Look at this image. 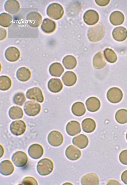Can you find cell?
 <instances>
[{
	"label": "cell",
	"mask_w": 127,
	"mask_h": 185,
	"mask_svg": "<svg viewBox=\"0 0 127 185\" xmlns=\"http://www.w3.org/2000/svg\"><path fill=\"white\" fill-rule=\"evenodd\" d=\"M23 108L26 115L30 116H34L40 112L41 106L37 103L28 101L25 103Z\"/></svg>",
	"instance_id": "obj_4"
},
{
	"label": "cell",
	"mask_w": 127,
	"mask_h": 185,
	"mask_svg": "<svg viewBox=\"0 0 127 185\" xmlns=\"http://www.w3.org/2000/svg\"><path fill=\"white\" fill-rule=\"evenodd\" d=\"M47 15L51 18L58 20L62 17L64 10L62 6L60 4L53 3L49 5L46 9Z\"/></svg>",
	"instance_id": "obj_3"
},
{
	"label": "cell",
	"mask_w": 127,
	"mask_h": 185,
	"mask_svg": "<svg viewBox=\"0 0 127 185\" xmlns=\"http://www.w3.org/2000/svg\"><path fill=\"white\" fill-rule=\"evenodd\" d=\"M126 139L127 140V133H126Z\"/></svg>",
	"instance_id": "obj_44"
},
{
	"label": "cell",
	"mask_w": 127,
	"mask_h": 185,
	"mask_svg": "<svg viewBox=\"0 0 127 185\" xmlns=\"http://www.w3.org/2000/svg\"><path fill=\"white\" fill-rule=\"evenodd\" d=\"M64 68L60 63L55 62L51 64L49 68V72L51 75L55 77H59L64 72Z\"/></svg>",
	"instance_id": "obj_29"
},
{
	"label": "cell",
	"mask_w": 127,
	"mask_h": 185,
	"mask_svg": "<svg viewBox=\"0 0 127 185\" xmlns=\"http://www.w3.org/2000/svg\"><path fill=\"white\" fill-rule=\"evenodd\" d=\"M116 121L118 123L124 124L127 122V110L124 109H120L115 115Z\"/></svg>",
	"instance_id": "obj_34"
},
{
	"label": "cell",
	"mask_w": 127,
	"mask_h": 185,
	"mask_svg": "<svg viewBox=\"0 0 127 185\" xmlns=\"http://www.w3.org/2000/svg\"><path fill=\"white\" fill-rule=\"evenodd\" d=\"M12 84L10 79L6 76L3 75L0 77V89L5 91L10 89Z\"/></svg>",
	"instance_id": "obj_35"
},
{
	"label": "cell",
	"mask_w": 127,
	"mask_h": 185,
	"mask_svg": "<svg viewBox=\"0 0 127 185\" xmlns=\"http://www.w3.org/2000/svg\"><path fill=\"white\" fill-rule=\"evenodd\" d=\"M105 33L104 26L101 23H99L89 29L88 37L90 41L96 42L101 40L103 38Z\"/></svg>",
	"instance_id": "obj_1"
},
{
	"label": "cell",
	"mask_w": 127,
	"mask_h": 185,
	"mask_svg": "<svg viewBox=\"0 0 127 185\" xmlns=\"http://www.w3.org/2000/svg\"><path fill=\"white\" fill-rule=\"evenodd\" d=\"M83 185H97L99 183V180L97 176L94 173H90L84 176L81 180Z\"/></svg>",
	"instance_id": "obj_17"
},
{
	"label": "cell",
	"mask_w": 127,
	"mask_h": 185,
	"mask_svg": "<svg viewBox=\"0 0 127 185\" xmlns=\"http://www.w3.org/2000/svg\"><path fill=\"white\" fill-rule=\"evenodd\" d=\"M62 63L66 69H71L75 67L77 65V61L74 56L72 55H68L64 58Z\"/></svg>",
	"instance_id": "obj_31"
},
{
	"label": "cell",
	"mask_w": 127,
	"mask_h": 185,
	"mask_svg": "<svg viewBox=\"0 0 127 185\" xmlns=\"http://www.w3.org/2000/svg\"><path fill=\"white\" fill-rule=\"evenodd\" d=\"M0 40H2L5 38L7 33L6 30L4 28L0 27Z\"/></svg>",
	"instance_id": "obj_41"
},
{
	"label": "cell",
	"mask_w": 127,
	"mask_h": 185,
	"mask_svg": "<svg viewBox=\"0 0 127 185\" xmlns=\"http://www.w3.org/2000/svg\"><path fill=\"white\" fill-rule=\"evenodd\" d=\"M65 153L67 158L72 161L77 160L80 157L81 155V151L72 145H70L67 148Z\"/></svg>",
	"instance_id": "obj_14"
},
{
	"label": "cell",
	"mask_w": 127,
	"mask_h": 185,
	"mask_svg": "<svg viewBox=\"0 0 127 185\" xmlns=\"http://www.w3.org/2000/svg\"><path fill=\"white\" fill-rule=\"evenodd\" d=\"M73 113L77 116H81L84 114L86 111L84 104L81 102H77L72 105L71 108Z\"/></svg>",
	"instance_id": "obj_30"
},
{
	"label": "cell",
	"mask_w": 127,
	"mask_h": 185,
	"mask_svg": "<svg viewBox=\"0 0 127 185\" xmlns=\"http://www.w3.org/2000/svg\"><path fill=\"white\" fill-rule=\"evenodd\" d=\"M106 96L109 102L113 103H117L120 102L122 99L123 94L119 88L114 87L108 90Z\"/></svg>",
	"instance_id": "obj_5"
},
{
	"label": "cell",
	"mask_w": 127,
	"mask_h": 185,
	"mask_svg": "<svg viewBox=\"0 0 127 185\" xmlns=\"http://www.w3.org/2000/svg\"><path fill=\"white\" fill-rule=\"evenodd\" d=\"M83 19L86 23L88 25H94L98 22L99 17L98 13L96 11L89 10L84 13Z\"/></svg>",
	"instance_id": "obj_12"
},
{
	"label": "cell",
	"mask_w": 127,
	"mask_h": 185,
	"mask_svg": "<svg viewBox=\"0 0 127 185\" xmlns=\"http://www.w3.org/2000/svg\"><path fill=\"white\" fill-rule=\"evenodd\" d=\"M73 144L81 149L86 148L89 143L87 137L83 134H81L74 137L72 140Z\"/></svg>",
	"instance_id": "obj_23"
},
{
	"label": "cell",
	"mask_w": 127,
	"mask_h": 185,
	"mask_svg": "<svg viewBox=\"0 0 127 185\" xmlns=\"http://www.w3.org/2000/svg\"><path fill=\"white\" fill-rule=\"evenodd\" d=\"M20 55L19 50L14 47H10L6 50L5 56L6 59L10 62H14L19 58Z\"/></svg>",
	"instance_id": "obj_11"
},
{
	"label": "cell",
	"mask_w": 127,
	"mask_h": 185,
	"mask_svg": "<svg viewBox=\"0 0 127 185\" xmlns=\"http://www.w3.org/2000/svg\"><path fill=\"white\" fill-rule=\"evenodd\" d=\"M26 128L25 123L21 120L13 121L10 127L11 132L16 136H19L23 134L25 131Z\"/></svg>",
	"instance_id": "obj_7"
},
{
	"label": "cell",
	"mask_w": 127,
	"mask_h": 185,
	"mask_svg": "<svg viewBox=\"0 0 127 185\" xmlns=\"http://www.w3.org/2000/svg\"><path fill=\"white\" fill-rule=\"evenodd\" d=\"M54 165L52 161L48 158L43 159L39 161L37 165V170L39 174L42 176H46L53 171Z\"/></svg>",
	"instance_id": "obj_2"
},
{
	"label": "cell",
	"mask_w": 127,
	"mask_h": 185,
	"mask_svg": "<svg viewBox=\"0 0 127 185\" xmlns=\"http://www.w3.org/2000/svg\"><path fill=\"white\" fill-rule=\"evenodd\" d=\"M104 52L105 57L108 62L114 63L116 61L117 57L116 54L113 50L107 48L104 50Z\"/></svg>",
	"instance_id": "obj_36"
},
{
	"label": "cell",
	"mask_w": 127,
	"mask_h": 185,
	"mask_svg": "<svg viewBox=\"0 0 127 185\" xmlns=\"http://www.w3.org/2000/svg\"><path fill=\"white\" fill-rule=\"evenodd\" d=\"M20 6L19 2L15 0H9L5 3L4 8L8 12L12 14L17 13L20 10Z\"/></svg>",
	"instance_id": "obj_19"
},
{
	"label": "cell",
	"mask_w": 127,
	"mask_h": 185,
	"mask_svg": "<svg viewBox=\"0 0 127 185\" xmlns=\"http://www.w3.org/2000/svg\"><path fill=\"white\" fill-rule=\"evenodd\" d=\"M64 140L62 135L60 132L57 131H53L51 132L47 137V140L49 144L54 147L60 145Z\"/></svg>",
	"instance_id": "obj_9"
},
{
	"label": "cell",
	"mask_w": 127,
	"mask_h": 185,
	"mask_svg": "<svg viewBox=\"0 0 127 185\" xmlns=\"http://www.w3.org/2000/svg\"><path fill=\"white\" fill-rule=\"evenodd\" d=\"M112 36L116 40L119 42L123 41L127 37V30L123 26L117 27L113 31Z\"/></svg>",
	"instance_id": "obj_15"
},
{
	"label": "cell",
	"mask_w": 127,
	"mask_h": 185,
	"mask_svg": "<svg viewBox=\"0 0 127 185\" xmlns=\"http://www.w3.org/2000/svg\"><path fill=\"white\" fill-rule=\"evenodd\" d=\"M17 79L22 82H25L28 80L31 76L30 70L28 68L22 67L19 68L16 72Z\"/></svg>",
	"instance_id": "obj_26"
},
{
	"label": "cell",
	"mask_w": 127,
	"mask_h": 185,
	"mask_svg": "<svg viewBox=\"0 0 127 185\" xmlns=\"http://www.w3.org/2000/svg\"><path fill=\"white\" fill-rule=\"evenodd\" d=\"M86 105L88 110L91 112H95L99 109L101 103L99 99L94 97H89L86 100Z\"/></svg>",
	"instance_id": "obj_20"
},
{
	"label": "cell",
	"mask_w": 127,
	"mask_h": 185,
	"mask_svg": "<svg viewBox=\"0 0 127 185\" xmlns=\"http://www.w3.org/2000/svg\"><path fill=\"white\" fill-rule=\"evenodd\" d=\"M83 130L87 133H90L95 130L96 124L94 121L90 118H87L84 120L82 123Z\"/></svg>",
	"instance_id": "obj_28"
},
{
	"label": "cell",
	"mask_w": 127,
	"mask_h": 185,
	"mask_svg": "<svg viewBox=\"0 0 127 185\" xmlns=\"http://www.w3.org/2000/svg\"><path fill=\"white\" fill-rule=\"evenodd\" d=\"M14 169V167L10 160H4L0 163V172L2 175L5 176L10 175L13 173Z\"/></svg>",
	"instance_id": "obj_21"
},
{
	"label": "cell",
	"mask_w": 127,
	"mask_h": 185,
	"mask_svg": "<svg viewBox=\"0 0 127 185\" xmlns=\"http://www.w3.org/2000/svg\"><path fill=\"white\" fill-rule=\"evenodd\" d=\"M56 27L55 23L52 20L49 19H45L42 23L41 28L42 30L44 32L50 33L53 32L55 30Z\"/></svg>",
	"instance_id": "obj_27"
},
{
	"label": "cell",
	"mask_w": 127,
	"mask_h": 185,
	"mask_svg": "<svg viewBox=\"0 0 127 185\" xmlns=\"http://www.w3.org/2000/svg\"><path fill=\"white\" fill-rule=\"evenodd\" d=\"M12 17L9 14L3 12L0 15V25L4 27L9 26L12 23Z\"/></svg>",
	"instance_id": "obj_33"
},
{
	"label": "cell",
	"mask_w": 127,
	"mask_h": 185,
	"mask_svg": "<svg viewBox=\"0 0 127 185\" xmlns=\"http://www.w3.org/2000/svg\"><path fill=\"white\" fill-rule=\"evenodd\" d=\"M23 184L24 185H38L37 182L34 178L28 176L24 178L22 182Z\"/></svg>",
	"instance_id": "obj_38"
},
{
	"label": "cell",
	"mask_w": 127,
	"mask_h": 185,
	"mask_svg": "<svg viewBox=\"0 0 127 185\" xmlns=\"http://www.w3.org/2000/svg\"><path fill=\"white\" fill-rule=\"evenodd\" d=\"M8 114L11 119L14 120L22 118L23 113L22 109L20 107L17 106H14L9 109Z\"/></svg>",
	"instance_id": "obj_32"
},
{
	"label": "cell",
	"mask_w": 127,
	"mask_h": 185,
	"mask_svg": "<svg viewBox=\"0 0 127 185\" xmlns=\"http://www.w3.org/2000/svg\"><path fill=\"white\" fill-rule=\"evenodd\" d=\"M119 159L122 163L127 165V150H123L120 153Z\"/></svg>",
	"instance_id": "obj_39"
},
{
	"label": "cell",
	"mask_w": 127,
	"mask_h": 185,
	"mask_svg": "<svg viewBox=\"0 0 127 185\" xmlns=\"http://www.w3.org/2000/svg\"><path fill=\"white\" fill-rule=\"evenodd\" d=\"M62 79L64 84L67 86H71L76 83L77 77L73 72L68 71L65 72L62 77Z\"/></svg>",
	"instance_id": "obj_22"
},
{
	"label": "cell",
	"mask_w": 127,
	"mask_h": 185,
	"mask_svg": "<svg viewBox=\"0 0 127 185\" xmlns=\"http://www.w3.org/2000/svg\"><path fill=\"white\" fill-rule=\"evenodd\" d=\"M107 185H121L120 183L118 181L115 180H110L109 181Z\"/></svg>",
	"instance_id": "obj_43"
},
{
	"label": "cell",
	"mask_w": 127,
	"mask_h": 185,
	"mask_svg": "<svg viewBox=\"0 0 127 185\" xmlns=\"http://www.w3.org/2000/svg\"><path fill=\"white\" fill-rule=\"evenodd\" d=\"M47 87L48 89L51 92L54 93H57L62 90L63 86L60 79L53 78L50 79L49 81Z\"/></svg>",
	"instance_id": "obj_24"
},
{
	"label": "cell",
	"mask_w": 127,
	"mask_h": 185,
	"mask_svg": "<svg viewBox=\"0 0 127 185\" xmlns=\"http://www.w3.org/2000/svg\"><path fill=\"white\" fill-rule=\"evenodd\" d=\"M124 17L121 12L116 11L112 12L109 17V20L111 23L115 26L122 24L124 22Z\"/></svg>",
	"instance_id": "obj_25"
},
{
	"label": "cell",
	"mask_w": 127,
	"mask_h": 185,
	"mask_svg": "<svg viewBox=\"0 0 127 185\" xmlns=\"http://www.w3.org/2000/svg\"><path fill=\"white\" fill-rule=\"evenodd\" d=\"M121 179L124 184H127V170L124 171L122 174Z\"/></svg>",
	"instance_id": "obj_42"
},
{
	"label": "cell",
	"mask_w": 127,
	"mask_h": 185,
	"mask_svg": "<svg viewBox=\"0 0 127 185\" xmlns=\"http://www.w3.org/2000/svg\"><path fill=\"white\" fill-rule=\"evenodd\" d=\"M42 19L41 15L36 11L29 12L26 17V20L28 24L34 27H38L41 24Z\"/></svg>",
	"instance_id": "obj_8"
},
{
	"label": "cell",
	"mask_w": 127,
	"mask_h": 185,
	"mask_svg": "<svg viewBox=\"0 0 127 185\" xmlns=\"http://www.w3.org/2000/svg\"><path fill=\"white\" fill-rule=\"evenodd\" d=\"M94 67L97 69L103 68L106 65V61L104 54L102 52H100L94 56L93 60Z\"/></svg>",
	"instance_id": "obj_18"
},
{
	"label": "cell",
	"mask_w": 127,
	"mask_h": 185,
	"mask_svg": "<svg viewBox=\"0 0 127 185\" xmlns=\"http://www.w3.org/2000/svg\"><path fill=\"white\" fill-rule=\"evenodd\" d=\"M44 151L42 147L39 144H35L31 145L29 148L28 153L32 158L38 159L43 155Z\"/></svg>",
	"instance_id": "obj_13"
},
{
	"label": "cell",
	"mask_w": 127,
	"mask_h": 185,
	"mask_svg": "<svg viewBox=\"0 0 127 185\" xmlns=\"http://www.w3.org/2000/svg\"><path fill=\"white\" fill-rule=\"evenodd\" d=\"M13 100L15 104L21 106L24 103L26 100V99L23 93L19 92L17 93L14 95Z\"/></svg>",
	"instance_id": "obj_37"
},
{
	"label": "cell",
	"mask_w": 127,
	"mask_h": 185,
	"mask_svg": "<svg viewBox=\"0 0 127 185\" xmlns=\"http://www.w3.org/2000/svg\"><path fill=\"white\" fill-rule=\"evenodd\" d=\"M66 130L69 135L73 136L80 133L81 131L80 123L76 121L69 122L66 127Z\"/></svg>",
	"instance_id": "obj_16"
},
{
	"label": "cell",
	"mask_w": 127,
	"mask_h": 185,
	"mask_svg": "<svg viewBox=\"0 0 127 185\" xmlns=\"http://www.w3.org/2000/svg\"><path fill=\"white\" fill-rule=\"evenodd\" d=\"M95 1L97 5L101 6H104L107 5L110 1L109 0H96Z\"/></svg>",
	"instance_id": "obj_40"
},
{
	"label": "cell",
	"mask_w": 127,
	"mask_h": 185,
	"mask_svg": "<svg viewBox=\"0 0 127 185\" xmlns=\"http://www.w3.org/2000/svg\"><path fill=\"white\" fill-rule=\"evenodd\" d=\"M12 161L14 165L18 167H22L27 164L28 160L26 154L24 152L19 151L14 153L12 158Z\"/></svg>",
	"instance_id": "obj_6"
},
{
	"label": "cell",
	"mask_w": 127,
	"mask_h": 185,
	"mask_svg": "<svg viewBox=\"0 0 127 185\" xmlns=\"http://www.w3.org/2000/svg\"><path fill=\"white\" fill-rule=\"evenodd\" d=\"M26 95L27 98L42 102L44 99L42 91L38 87H34L28 89L26 92Z\"/></svg>",
	"instance_id": "obj_10"
}]
</instances>
